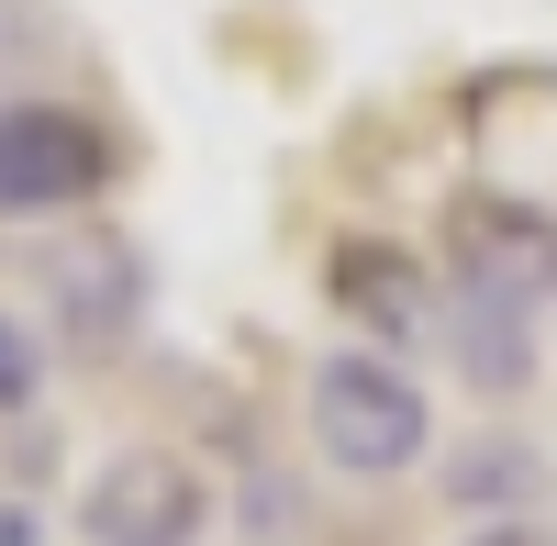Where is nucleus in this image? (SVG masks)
I'll return each mask as SVG.
<instances>
[{"label":"nucleus","mask_w":557,"mask_h":546,"mask_svg":"<svg viewBox=\"0 0 557 546\" xmlns=\"http://www.w3.org/2000/svg\"><path fill=\"white\" fill-rule=\"evenodd\" d=\"M446 491L469 513H491V502H513V513H535V491H546V469L524 458V446H469V458L446 469Z\"/></svg>","instance_id":"8"},{"label":"nucleus","mask_w":557,"mask_h":546,"mask_svg":"<svg viewBox=\"0 0 557 546\" xmlns=\"http://www.w3.org/2000/svg\"><path fill=\"white\" fill-rule=\"evenodd\" d=\"M469 546H557V535H546V524H535V513H502V524H480V535H469Z\"/></svg>","instance_id":"10"},{"label":"nucleus","mask_w":557,"mask_h":546,"mask_svg":"<svg viewBox=\"0 0 557 546\" xmlns=\"http://www.w3.org/2000/svg\"><path fill=\"white\" fill-rule=\"evenodd\" d=\"M34 401H45V335L0 312V413H34Z\"/></svg>","instance_id":"9"},{"label":"nucleus","mask_w":557,"mask_h":546,"mask_svg":"<svg viewBox=\"0 0 557 546\" xmlns=\"http://www.w3.org/2000/svg\"><path fill=\"white\" fill-rule=\"evenodd\" d=\"M0 546H45V524H34V502H12V491H0Z\"/></svg>","instance_id":"11"},{"label":"nucleus","mask_w":557,"mask_h":546,"mask_svg":"<svg viewBox=\"0 0 557 546\" xmlns=\"http://www.w3.org/2000/svg\"><path fill=\"white\" fill-rule=\"evenodd\" d=\"M457 268H480V280H513V290H557V212L513 201V190H469L457 201Z\"/></svg>","instance_id":"6"},{"label":"nucleus","mask_w":557,"mask_h":546,"mask_svg":"<svg viewBox=\"0 0 557 546\" xmlns=\"http://www.w3.org/2000/svg\"><path fill=\"white\" fill-rule=\"evenodd\" d=\"M112 134L78 101H0V223H57L112 190Z\"/></svg>","instance_id":"2"},{"label":"nucleus","mask_w":557,"mask_h":546,"mask_svg":"<svg viewBox=\"0 0 557 546\" xmlns=\"http://www.w3.org/2000/svg\"><path fill=\"white\" fill-rule=\"evenodd\" d=\"M323 301H335L368 346L435 335V280H424V268H412V246H391V235H346L335 257H323Z\"/></svg>","instance_id":"5"},{"label":"nucleus","mask_w":557,"mask_h":546,"mask_svg":"<svg viewBox=\"0 0 557 546\" xmlns=\"http://www.w3.org/2000/svg\"><path fill=\"white\" fill-rule=\"evenodd\" d=\"M435 346L457 357V380L491 390V401H513L535 380V290L513 280H480V268H457V280L435 290Z\"/></svg>","instance_id":"4"},{"label":"nucleus","mask_w":557,"mask_h":546,"mask_svg":"<svg viewBox=\"0 0 557 546\" xmlns=\"http://www.w3.org/2000/svg\"><path fill=\"white\" fill-rule=\"evenodd\" d=\"M312 446L346 480H401L412 458H435V401L380 346H335L312 357Z\"/></svg>","instance_id":"1"},{"label":"nucleus","mask_w":557,"mask_h":546,"mask_svg":"<svg viewBox=\"0 0 557 546\" xmlns=\"http://www.w3.org/2000/svg\"><path fill=\"white\" fill-rule=\"evenodd\" d=\"M45 290H57L67 346H123L134 312H146V268H134V246H67L45 268Z\"/></svg>","instance_id":"7"},{"label":"nucleus","mask_w":557,"mask_h":546,"mask_svg":"<svg viewBox=\"0 0 557 546\" xmlns=\"http://www.w3.org/2000/svg\"><path fill=\"white\" fill-rule=\"evenodd\" d=\"M201 535H212V491L168 446H123L78 491V546H201Z\"/></svg>","instance_id":"3"}]
</instances>
